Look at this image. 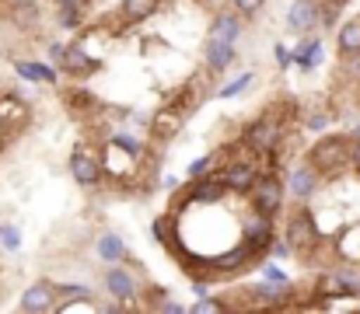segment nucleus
Returning a JSON list of instances; mask_svg holds the SVG:
<instances>
[{"instance_id": "nucleus-20", "label": "nucleus", "mask_w": 360, "mask_h": 314, "mask_svg": "<svg viewBox=\"0 0 360 314\" xmlns=\"http://www.w3.org/2000/svg\"><path fill=\"white\" fill-rule=\"evenodd\" d=\"M81 21H84V0H77V4H60V25H63V28H81Z\"/></svg>"}, {"instance_id": "nucleus-15", "label": "nucleus", "mask_w": 360, "mask_h": 314, "mask_svg": "<svg viewBox=\"0 0 360 314\" xmlns=\"http://www.w3.org/2000/svg\"><path fill=\"white\" fill-rule=\"evenodd\" d=\"M238 35H241V18H238V14L224 11V14H217V18H214V25H210V39H221V42H238Z\"/></svg>"}, {"instance_id": "nucleus-13", "label": "nucleus", "mask_w": 360, "mask_h": 314, "mask_svg": "<svg viewBox=\"0 0 360 314\" xmlns=\"http://www.w3.org/2000/svg\"><path fill=\"white\" fill-rule=\"evenodd\" d=\"M63 70L67 74H77V77H88V74H95L98 70V60H91L81 46H67V53H63Z\"/></svg>"}, {"instance_id": "nucleus-30", "label": "nucleus", "mask_w": 360, "mask_h": 314, "mask_svg": "<svg viewBox=\"0 0 360 314\" xmlns=\"http://www.w3.org/2000/svg\"><path fill=\"white\" fill-rule=\"evenodd\" d=\"M326 126H329V115H326V112H319V115L308 119V129H315V133H322Z\"/></svg>"}, {"instance_id": "nucleus-31", "label": "nucleus", "mask_w": 360, "mask_h": 314, "mask_svg": "<svg viewBox=\"0 0 360 314\" xmlns=\"http://www.w3.org/2000/svg\"><path fill=\"white\" fill-rule=\"evenodd\" d=\"M262 273H266V280H273V283H287V276H283V273H280L276 266H266Z\"/></svg>"}, {"instance_id": "nucleus-12", "label": "nucleus", "mask_w": 360, "mask_h": 314, "mask_svg": "<svg viewBox=\"0 0 360 314\" xmlns=\"http://www.w3.org/2000/svg\"><path fill=\"white\" fill-rule=\"evenodd\" d=\"M70 171H74V178H77L81 185H95V182L102 178V168H98V161H95L88 150H74Z\"/></svg>"}, {"instance_id": "nucleus-23", "label": "nucleus", "mask_w": 360, "mask_h": 314, "mask_svg": "<svg viewBox=\"0 0 360 314\" xmlns=\"http://www.w3.org/2000/svg\"><path fill=\"white\" fill-rule=\"evenodd\" d=\"M0 244H4L7 251H18V248H21V230H18V227H4V230H0Z\"/></svg>"}, {"instance_id": "nucleus-28", "label": "nucleus", "mask_w": 360, "mask_h": 314, "mask_svg": "<svg viewBox=\"0 0 360 314\" xmlns=\"http://www.w3.org/2000/svg\"><path fill=\"white\" fill-rule=\"evenodd\" d=\"M210 164H214V154H203L200 161H193V164H189V175H193V178H200L203 171H210Z\"/></svg>"}, {"instance_id": "nucleus-3", "label": "nucleus", "mask_w": 360, "mask_h": 314, "mask_svg": "<svg viewBox=\"0 0 360 314\" xmlns=\"http://www.w3.org/2000/svg\"><path fill=\"white\" fill-rule=\"evenodd\" d=\"M280 203H283V185L276 175H259V182L252 185V207L266 216H276L280 213Z\"/></svg>"}, {"instance_id": "nucleus-36", "label": "nucleus", "mask_w": 360, "mask_h": 314, "mask_svg": "<svg viewBox=\"0 0 360 314\" xmlns=\"http://www.w3.org/2000/svg\"><path fill=\"white\" fill-rule=\"evenodd\" d=\"M0 230H4V227H0Z\"/></svg>"}, {"instance_id": "nucleus-9", "label": "nucleus", "mask_w": 360, "mask_h": 314, "mask_svg": "<svg viewBox=\"0 0 360 314\" xmlns=\"http://www.w3.org/2000/svg\"><path fill=\"white\" fill-rule=\"evenodd\" d=\"M235 42H221V39H207V46H203V60H207V67L214 70V74H224L231 63H235Z\"/></svg>"}, {"instance_id": "nucleus-4", "label": "nucleus", "mask_w": 360, "mask_h": 314, "mask_svg": "<svg viewBox=\"0 0 360 314\" xmlns=\"http://www.w3.org/2000/svg\"><path fill=\"white\" fill-rule=\"evenodd\" d=\"M322 25V4L319 0H294L287 7V28L297 35H308Z\"/></svg>"}, {"instance_id": "nucleus-24", "label": "nucleus", "mask_w": 360, "mask_h": 314, "mask_svg": "<svg viewBox=\"0 0 360 314\" xmlns=\"http://www.w3.org/2000/svg\"><path fill=\"white\" fill-rule=\"evenodd\" d=\"M60 297H63V304L67 301H91V290L88 287H60Z\"/></svg>"}, {"instance_id": "nucleus-33", "label": "nucleus", "mask_w": 360, "mask_h": 314, "mask_svg": "<svg viewBox=\"0 0 360 314\" xmlns=\"http://www.w3.org/2000/svg\"><path fill=\"white\" fill-rule=\"evenodd\" d=\"M56 4H77V0H56Z\"/></svg>"}, {"instance_id": "nucleus-27", "label": "nucleus", "mask_w": 360, "mask_h": 314, "mask_svg": "<svg viewBox=\"0 0 360 314\" xmlns=\"http://www.w3.org/2000/svg\"><path fill=\"white\" fill-rule=\"evenodd\" d=\"M262 4H266V0H231V7L241 11V14H248V18H252V14H259V7H262Z\"/></svg>"}, {"instance_id": "nucleus-32", "label": "nucleus", "mask_w": 360, "mask_h": 314, "mask_svg": "<svg viewBox=\"0 0 360 314\" xmlns=\"http://www.w3.org/2000/svg\"><path fill=\"white\" fill-rule=\"evenodd\" d=\"M350 164L357 168V175H360V140H357V147H354V157H350Z\"/></svg>"}, {"instance_id": "nucleus-1", "label": "nucleus", "mask_w": 360, "mask_h": 314, "mask_svg": "<svg viewBox=\"0 0 360 314\" xmlns=\"http://www.w3.org/2000/svg\"><path fill=\"white\" fill-rule=\"evenodd\" d=\"M350 157H354V147H350L347 136H326V140H319V143L311 147V154H308V161H311L319 171H340Z\"/></svg>"}, {"instance_id": "nucleus-5", "label": "nucleus", "mask_w": 360, "mask_h": 314, "mask_svg": "<svg viewBox=\"0 0 360 314\" xmlns=\"http://www.w3.org/2000/svg\"><path fill=\"white\" fill-rule=\"evenodd\" d=\"M56 297H60V287H53L49 280H39L21 294V311H53Z\"/></svg>"}, {"instance_id": "nucleus-14", "label": "nucleus", "mask_w": 360, "mask_h": 314, "mask_svg": "<svg viewBox=\"0 0 360 314\" xmlns=\"http://www.w3.org/2000/svg\"><path fill=\"white\" fill-rule=\"evenodd\" d=\"M14 70H18V77H25V81H32V84H56V81H60L53 67L35 63V60H18Z\"/></svg>"}, {"instance_id": "nucleus-8", "label": "nucleus", "mask_w": 360, "mask_h": 314, "mask_svg": "<svg viewBox=\"0 0 360 314\" xmlns=\"http://www.w3.org/2000/svg\"><path fill=\"white\" fill-rule=\"evenodd\" d=\"M287 237H290V244L297 248V251H304V248H311L315 241H319V230H315V216L311 213H297L290 223H287Z\"/></svg>"}, {"instance_id": "nucleus-37", "label": "nucleus", "mask_w": 360, "mask_h": 314, "mask_svg": "<svg viewBox=\"0 0 360 314\" xmlns=\"http://www.w3.org/2000/svg\"><path fill=\"white\" fill-rule=\"evenodd\" d=\"M343 4H347V0H343Z\"/></svg>"}, {"instance_id": "nucleus-25", "label": "nucleus", "mask_w": 360, "mask_h": 314, "mask_svg": "<svg viewBox=\"0 0 360 314\" xmlns=\"http://www.w3.org/2000/svg\"><path fill=\"white\" fill-rule=\"evenodd\" d=\"M193 311L203 314V311H228V304L224 301H214V297H200L196 304H193Z\"/></svg>"}, {"instance_id": "nucleus-26", "label": "nucleus", "mask_w": 360, "mask_h": 314, "mask_svg": "<svg viewBox=\"0 0 360 314\" xmlns=\"http://www.w3.org/2000/svg\"><path fill=\"white\" fill-rule=\"evenodd\" d=\"M340 4H343V0H329V4H322V25H326V28H333V25H336Z\"/></svg>"}, {"instance_id": "nucleus-7", "label": "nucleus", "mask_w": 360, "mask_h": 314, "mask_svg": "<svg viewBox=\"0 0 360 314\" xmlns=\"http://www.w3.org/2000/svg\"><path fill=\"white\" fill-rule=\"evenodd\" d=\"M105 290H109V297H116V301H133L136 297V280H133V273L129 269H122L120 262H112V269L105 273Z\"/></svg>"}, {"instance_id": "nucleus-17", "label": "nucleus", "mask_w": 360, "mask_h": 314, "mask_svg": "<svg viewBox=\"0 0 360 314\" xmlns=\"http://www.w3.org/2000/svg\"><path fill=\"white\" fill-rule=\"evenodd\" d=\"M158 4H161V0H122L120 14L126 21H143V18L158 14Z\"/></svg>"}, {"instance_id": "nucleus-21", "label": "nucleus", "mask_w": 360, "mask_h": 314, "mask_svg": "<svg viewBox=\"0 0 360 314\" xmlns=\"http://www.w3.org/2000/svg\"><path fill=\"white\" fill-rule=\"evenodd\" d=\"M18 25H28V21H39V4H32V0H18L14 4V14H11Z\"/></svg>"}, {"instance_id": "nucleus-16", "label": "nucleus", "mask_w": 360, "mask_h": 314, "mask_svg": "<svg viewBox=\"0 0 360 314\" xmlns=\"http://www.w3.org/2000/svg\"><path fill=\"white\" fill-rule=\"evenodd\" d=\"M340 56H360V21H347L336 35Z\"/></svg>"}, {"instance_id": "nucleus-19", "label": "nucleus", "mask_w": 360, "mask_h": 314, "mask_svg": "<svg viewBox=\"0 0 360 314\" xmlns=\"http://www.w3.org/2000/svg\"><path fill=\"white\" fill-rule=\"evenodd\" d=\"M98 255H102L105 262H122V259H126V244H122L116 234H102V237H98Z\"/></svg>"}, {"instance_id": "nucleus-6", "label": "nucleus", "mask_w": 360, "mask_h": 314, "mask_svg": "<svg viewBox=\"0 0 360 314\" xmlns=\"http://www.w3.org/2000/svg\"><path fill=\"white\" fill-rule=\"evenodd\" d=\"M319 168L308 161V164H297L290 175H287V189L297 196V199H311L315 196V189H319Z\"/></svg>"}, {"instance_id": "nucleus-29", "label": "nucleus", "mask_w": 360, "mask_h": 314, "mask_svg": "<svg viewBox=\"0 0 360 314\" xmlns=\"http://www.w3.org/2000/svg\"><path fill=\"white\" fill-rule=\"evenodd\" d=\"M273 56H276V63H280V67H283V70H287V67H290V63H294V53H287V49H283V46H276V49H273Z\"/></svg>"}, {"instance_id": "nucleus-2", "label": "nucleus", "mask_w": 360, "mask_h": 314, "mask_svg": "<svg viewBox=\"0 0 360 314\" xmlns=\"http://www.w3.org/2000/svg\"><path fill=\"white\" fill-rule=\"evenodd\" d=\"M241 143H245L252 154H269V150H276V143H280V126H276L273 119H255V122L245 126Z\"/></svg>"}, {"instance_id": "nucleus-18", "label": "nucleus", "mask_w": 360, "mask_h": 314, "mask_svg": "<svg viewBox=\"0 0 360 314\" xmlns=\"http://www.w3.org/2000/svg\"><path fill=\"white\" fill-rule=\"evenodd\" d=\"M319 60H322V42H319V39H304L301 49L294 53V63H297L301 70H315Z\"/></svg>"}, {"instance_id": "nucleus-35", "label": "nucleus", "mask_w": 360, "mask_h": 314, "mask_svg": "<svg viewBox=\"0 0 360 314\" xmlns=\"http://www.w3.org/2000/svg\"><path fill=\"white\" fill-rule=\"evenodd\" d=\"M0 126H4V119H0Z\"/></svg>"}, {"instance_id": "nucleus-34", "label": "nucleus", "mask_w": 360, "mask_h": 314, "mask_svg": "<svg viewBox=\"0 0 360 314\" xmlns=\"http://www.w3.org/2000/svg\"><path fill=\"white\" fill-rule=\"evenodd\" d=\"M357 140H360V126H357Z\"/></svg>"}, {"instance_id": "nucleus-22", "label": "nucleus", "mask_w": 360, "mask_h": 314, "mask_svg": "<svg viewBox=\"0 0 360 314\" xmlns=\"http://www.w3.org/2000/svg\"><path fill=\"white\" fill-rule=\"evenodd\" d=\"M248 84H252V70H245L241 77H235V81H228V84H224V88L217 91V98H235V95H241V91L248 88Z\"/></svg>"}, {"instance_id": "nucleus-11", "label": "nucleus", "mask_w": 360, "mask_h": 314, "mask_svg": "<svg viewBox=\"0 0 360 314\" xmlns=\"http://www.w3.org/2000/svg\"><path fill=\"white\" fill-rule=\"evenodd\" d=\"M228 189H231V185H228L224 171H221V175H210V178L196 182V185L189 189V199H196V203H221V196H224Z\"/></svg>"}, {"instance_id": "nucleus-10", "label": "nucleus", "mask_w": 360, "mask_h": 314, "mask_svg": "<svg viewBox=\"0 0 360 314\" xmlns=\"http://www.w3.org/2000/svg\"><path fill=\"white\" fill-rule=\"evenodd\" d=\"M224 178L235 192H252V185L259 182V168L252 161H235V164L224 168Z\"/></svg>"}]
</instances>
